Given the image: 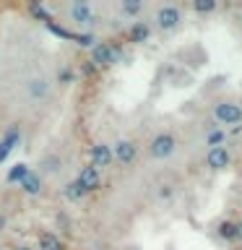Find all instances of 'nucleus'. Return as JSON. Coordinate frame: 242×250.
I'll use <instances>...</instances> for the list:
<instances>
[{"label": "nucleus", "mask_w": 242, "mask_h": 250, "mask_svg": "<svg viewBox=\"0 0 242 250\" xmlns=\"http://www.w3.org/2000/svg\"><path fill=\"white\" fill-rule=\"evenodd\" d=\"M151 34H154L151 21H146V19L130 21L128 29H125V39H128L130 44H146L148 39H151Z\"/></svg>", "instance_id": "obj_13"}, {"label": "nucleus", "mask_w": 242, "mask_h": 250, "mask_svg": "<svg viewBox=\"0 0 242 250\" xmlns=\"http://www.w3.org/2000/svg\"><path fill=\"white\" fill-rule=\"evenodd\" d=\"M138 156H141V146L136 138H117L112 144V159L117 167H122V169L136 167Z\"/></svg>", "instance_id": "obj_7"}, {"label": "nucleus", "mask_w": 242, "mask_h": 250, "mask_svg": "<svg viewBox=\"0 0 242 250\" xmlns=\"http://www.w3.org/2000/svg\"><path fill=\"white\" fill-rule=\"evenodd\" d=\"M185 23V8L177 3H161L154 8L151 16V29L159 34H175V31Z\"/></svg>", "instance_id": "obj_2"}, {"label": "nucleus", "mask_w": 242, "mask_h": 250, "mask_svg": "<svg viewBox=\"0 0 242 250\" xmlns=\"http://www.w3.org/2000/svg\"><path fill=\"white\" fill-rule=\"evenodd\" d=\"M0 250H3V245H0Z\"/></svg>", "instance_id": "obj_28"}, {"label": "nucleus", "mask_w": 242, "mask_h": 250, "mask_svg": "<svg viewBox=\"0 0 242 250\" xmlns=\"http://www.w3.org/2000/svg\"><path fill=\"white\" fill-rule=\"evenodd\" d=\"M60 193H62V198H65L68 203H81L83 198H89V195L81 190V185H78L76 180H68V183L60 188Z\"/></svg>", "instance_id": "obj_21"}, {"label": "nucleus", "mask_w": 242, "mask_h": 250, "mask_svg": "<svg viewBox=\"0 0 242 250\" xmlns=\"http://www.w3.org/2000/svg\"><path fill=\"white\" fill-rule=\"evenodd\" d=\"M73 180H76L78 185H81V190H83L86 195L101 190V185H104V177H101V172H99L97 167H91V164H83Z\"/></svg>", "instance_id": "obj_11"}, {"label": "nucleus", "mask_w": 242, "mask_h": 250, "mask_svg": "<svg viewBox=\"0 0 242 250\" xmlns=\"http://www.w3.org/2000/svg\"><path fill=\"white\" fill-rule=\"evenodd\" d=\"M5 229H8V216L0 214V232H5Z\"/></svg>", "instance_id": "obj_26"}, {"label": "nucleus", "mask_w": 242, "mask_h": 250, "mask_svg": "<svg viewBox=\"0 0 242 250\" xmlns=\"http://www.w3.org/2000/svg\"><path fill=\"white\" fill-rule=\"evenodd\" d=\"M76 81H78V70L70 68V65H62L58 70V76H55V83L58 86H73Z\"/></svg>", "instance_id": "obj_23"}, {"label": "nucleus", "mask_w": 242, "mask_h": 250, "mask_svg": "<svg viewBox=\"0 0 242 250\" xmlns=\"http://www.w3.org/2000/svg\"><path fill=\"white\" fill-rule=\"evenodd\" d=\"M89 164L91 167H97L99 172H104V169H112V144H107V141H94V144L89 146Z\"/></svg>", "instance_id": "obj_9"}, {"label": "nucleus", "mask_w": 242, "mask_h": 250, "mask_svg": "<svg viewBox=\"0 0 242 250\" xmlns=\"http://www.w3.org/2000/svg\"><path fill=\"white\" fill-rule=\"evenodd\" d=\"M11 250H37L34 245H26V242H19V245H13Z\"/></svg>", "instance_id": "obj_25"}, {"label": "nucleus", "mask_w": 242, "mask_h": 250, "mask_svg": "<svg viewBox=\"0 0 242 250\" xmlns=\"http://www.w3.org/2000/svg\"><path fill=\"white\" fill-rule=\"evenodd\" d=\"M26 13H29V16H34V19H37V21H42V23L52 19V13L47 11V8L39 3V0H31V3L26 5Z\"/></svg>", "instance_id": "obj_24"}, {"label": "nucleus", "mask_w": 242, "mask_h": 250, "mask_svg": "<svg viewBox=\"0 0 242 250\" xmlns=\"http://www.w3.org/2000/svg\"><path fill=\"white\" fill-rule=\"evenodd\" d=\"M117 11H120L122 19H128V21H138L141 16L146 13V3H143V0H120Z\"/></svg>", "instance_id": "obj_18"}, {"label": "nucleus", "mask_w": 242, "mask_h": 250, "mask_svg": "<svg viewBox=\"0 0 242 250\" xmlns=\"http://www.w3.org/2000/svg\"><path fill=\"white\" fill-rule=\"evenodd\" d=\"M122 60V47L120 44H115V42H99L89 50V62L97 70H107V68H112L117 65V62Z\"/></svg>", "instance_id": "obj_4"}, {"label": "nucleus", "mask_w": 242, "mask_h": 250, "mask_svg": "<svg viewBox=\"0 0 242 250\" xmlns=\"http://www.w3.org/2000/svg\"><path fill=\"white\" fill-rule=\"evenodd\" d=\"M29 164H23V162H19V164H13V167H8V172H5V185H11V188H19L21 185V180L29 175Z\"/></svg>", "instance_id": "obj_19"}, {"label": "nucleus", "mask_w": 242, "mask_h": 250, "mask_svg": "<svg viewBox=\"0 0 242 250\" xmlns=\"http://www.w3.org/2000/svg\"><path fill=\"white\" fill-rule=\"evenodd\" d=\"M65 16L73 26H78V31H91L97 26V11H94V5L86 3V0H73V3H68Z\"/></svg>", "instance_id": "obj_6"}, {"label": "nucleus", "mask_w": 242, "mask_h": 250, "mask_svg": "<svg viewBox=\"0 0 242 250\" xmlns=\"http://www.w3.org/2000/svg\"><path fill=\"white\" fill-rule=\"evenodd\" d=\"M187 8L198 16H211V13L219 11V3L216 0H193V3H187Z\"/></svg>", "instance_id": "obj_22"}, {"label": "nucleus", "mask_w": 242, "mask_h": 250, "mask_svg": "<svg viewBox=\"0 0 242 250\" xmlns=\"http://www.w3.org/2000/svg\"><path fill=\"white\" fill-rule=\"evenodd\" d=\"M224 144H229V130L211 123L206 133H203V148H214V146H224Z\"/></svg>", "instance_id": "obj_16"}, {"label": "nucleus", "mask_w": 242, "mask_h": 250, "mask_svg": "<svg viewBox=\"0 0 242 250\" xmlns=\"http://www.w3.org/2000/svg\"><path fill=\"white\" fill-rule=\"evenodd\" d=\"M19 190L26 195V198H39V195H42V190H44V177L39 175L37 169H29V175L21 180Z\"/></svg>", "instance_id": "obj_14"}, {"label": "nucleus", "mask_w": 242, "mask_h": 250, "mask_svg": "<svg viewBox=\"0 0 242 250\" xmlns=\"http://www.w3.org/2000/svg\"><path fill=\"white\" fill-rule=\"evenodd\" d=\"M52 94V86L44 76H34V78H26L23 81V97L29 102H47Z\"/></svg>", "instance_id": "obj_12"}, {"label": "nucleus", "mask_w": 242, "mask_h": 250, "mask_svg": "<svg viewBox=\"0 0 242 250\" xmlns=\"http://www.w3.org/2000/svg\"><path fill=\"white\" fill-rule=\"evenodd\" d=\"M154 198L159 201V203H172L177 198V185L175 183H169V180H164V183H159L154 188Z\"/></svg>", "instance_id": "obj_20"}, {"label": "nucleus", "mask_w": 242, "mask_h": 250, "mask_svg": "<svg viewBox=\"0 0 242 250\" xmlns=\"http://www.w3.org/2000/svg\"><path fill=\"white\" fill-rule=\"evenodd\" d=\"M214 234L226 245H240L242 242V222L237 219H219L214 224Z\"/></svg>", "instance_id": "obj_10"}, {"label": "nucleus", "mask_w": 242, "mask_h": 250, "mask_svg": "<svg viewBox=\"0 0 242 250\" xmlns=\"http://www.w3.org/2000/svg\"><path fill=\"white\" fill-rule=\"evenodd\" d=\"M237 23H240V26H242V5L237 8Z\"/></svg>", "instance_id": "obj_27"}, {"label": "nucleus", "mask_w": 242, "mask_h": 250, "mask_svg": "<svg viewBox=\"0 0 242 250\" xmlns=\"http://www.w3.org/2000/svg\"><path fill=\"white\" fill-rule=\"evenodd\" d=\"M60 169H62V159L55 151H44L37 164V172L42 177H55V175H60Z\"/></svg>", "instance_id": "obj_15"}, {"label": "nucleus", "mask_w": 242, "mask_h": 250, "mask_svg": "<svg viewBox=\"0 0 242 250\" xmlns=\"http://www.w3.org/2000/svg\"><path fill=\"white\" fill-rule=\"evenodd\" d=\"M37 250H65V242L60 240L58 232L39 229V234H37Z\"/></svg>", "instance_id": "obj_17"}, {"label": "nucleus", "mask_w": 242, "mask_h": 250, "mask_svg": "<svg viewBox=\"0 0 242 250\" xmlns=\"http://www.w3.org/2000/svg\"><path fill=\"white\" fill-rule=\"evenodd\" d=\"M234 146L232 144H224V146H214V148H206L203 151V167L208 172H226L234 167Z\"/></svg>", "instance_id": "obj_5"}, {"label": "nucleus", "mask_w": 242, "mask_h": 250, "mask_svg": "<svg viewBox=\"0 0 242 250\" xmlns=\"http://www.w3.org/2000/svg\"><path fill=\"white\" fill-rule=\"evenodd\" d=\"M180 151V138L172 130H156L146 144V154L151 162H169Z\"/></svg>", "instance_id": "obj_3"}, {"label": "nucleus", "mask_w": 242, "mask_h": 250, "mask_svg": "<svg viewBox=\"0 0 242 250\" xmlns=\"http://www.w3.org/2000/svg\"><path fill=\"white\" fill-rule=\"evenodd\" d=\"M211 123L229 130L234 125H242V102L237 97H219L211 104Z\"/></svg>", "instance_id": "obj_1"}, {"label": "nucleus", "mask_w": 242, "mask_h": 250, "mask_svg": "<svg viewBox=\"0 0 242 250\" xmlns=\"http://www.w3.org/2000/svg\"><path fill=\"white\" fill-rule=\"evenodd\" d=\"M21 138H23V130L19 123H11L8 128L3 130V136H0V167L11 159L13 151L21 146Z\"/></svg>", "instance_id": "obj_8"}]
</instances>
